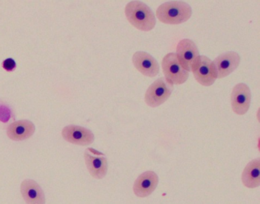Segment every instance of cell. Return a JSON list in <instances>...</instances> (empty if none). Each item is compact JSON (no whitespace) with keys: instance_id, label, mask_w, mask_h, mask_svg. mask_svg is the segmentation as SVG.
Listing matches in <instances>:
<instances>
[{"instance_id":"obj_1","label":"cell","mask_w":260,"mask_h":204,"mask_svg":"<svg viewBox=\"0 0 260 204\" xmlns=\"http://www.w3.org/2000/svg\"><path fill=\"white\" fill-rule=\"evenodd\" d=\"M126 19L137 30L150 32L156 23V16L153 10L141 1H131L124 9Z\"/></svg>"},{"instance_id":"obj_2","label":"cell","mask_w":260,"mask_h":204,"mask_svg":"<svg viewBox=\"0 0 260 204\" xmlns=\"http://www.w3.org/2000/svg\"><path fill=\"white\" fill-rule=\"evenodd\" d=\"M192 15L189 4L183 1H170L161 4L156 12L159 22L167 25H179L187 22Z\"/></svg>"},{"instance_id":"obj_3","label":"cell","mask_w":260,"mask_h":204,"mask_svg":"<svg viewBox=\"0 0 260 204\" xmlns=\"http://www.w3.org/2000/svg\"><path fill=\"white\" fill-rule=\"evenodd\" d=\"M174 86L164 77L155 80L146 91L144 101L150 107L156 108L164 104L171 96Z\"/></svg>"},{"instance_id":"obj_4","label":"cell","mask_w":260,"mask_h":204,"mask_svg":"<svg viewBox=\"0 0 260 204\" xmlns=\"http://www.w3.org/2000/svg\"><path fill=\"white\" fill-rule=\"evenodd\" d=\"M191 71L196 81L204 86H211L217 79L214 63L206 56L199 55L194 60Z\"/></svg>"},{"instance_id":"obj_5","label":"cell","mask_w":260,"mask_h":204,"mask_svg":"<svg viewBox=\"0 0 260 204\" xmlns=\"http://www.w3.org/2000/svg\"><path fill=\"white\" fill-rule=\"evenodd\" d=\"M162 69L166 80L173 85L182 84L189 77V72L181 66L175 53H169L164 56Z\"/></svg>"},{"instance_id":"obj_6","label":"cell","mask_w":260,"mask_h":204,"mask_svg":"<svg viewBox=\"0 0 260 204\" xmlns=\"http://www.w3.org/2000/svg\"><path fill=\"white\" fill-rule=\"evenodd\" d=\"M84 159L88 171L92 178L101 180L106 176L109 166L105 154L92 148H88L85 150Z\"/></svg>"},{"instance_id":"obj_7","label":"cell","mask_w":260,"mask_h":204,"mask_svg":"<svg viewBox=\"0 0 260 204\" xmlns=\"http://www.w3.org/2000/svg\"><path fill=\"white\" fill-rule=\"evenodd\" d=\"M251 103V91L246 83H237L232 90L231 104L234 113L243 115L249 111Z\"/></svg>"},{"instance_id":"obj_8","label":"cell","mask_w":260,"mask_h":204,"mask_svg":"<svg viewBox=\"0 0 260 204\" xmlns=\"http://www.w3.org/2000/svg\"><path fill=\"white\" fill-rule=\"evenodd\" d=\"M62 137L65 141L77 145L87 146L93 143L95 135L92 131L83 126L69 125L62 130Z\"/></svg>"},{"instance_id":"obj_9","label":"cell","mask_w":260,"mask_h":204,"mask_svg":"<svg viewBox=\"0 0 260 204\" xmlns=\"http://www.w3.org/2000/svg\"><path fill=\"white\" fill-rule=\"evenodd\" d=\"M176 57L181 66L190 72L194 60L199 56L197 45L191 39L181 40L176 46Z\"/></svg>"},{"instance_id":"obj_10","label":"cell","mask_w":260,"mask_h":204,"mask_svg":"<svg viewBox=\"0 0 260 204\" xmlns=\"http://www.w3.org/2000/svg\"><path fill=\"white\" fill-rule=\"evenodd\" d=\"M240 56L235 51H228L214 59V63L217 78H224L232 74L240 63Z\"/></svg>"},{"instance_id":"obj_11","label":"cell","mask_w":260,"mask_h":204,"mask_svg":"<svg viewBox=\"0 0 260 204\" xmlns=\"http://www.w3.org/2000/svg\"><path fill=\"white\" fill-rule=\"evenodd\" d=\"M159 184V177L152 170L139 175L133 185L134 193L138 197L144 198L151 195Z\"/></svg>"},{"instance_id":"obj_12","label":"cell","mask_w":260,"mask_h":204,"mask_svg":"<svg viewBox=\"0 0 260 204\" xmlns=\"http://www.w3.org/2000/svg\"><path fill=\"white\" fill-rule=\"evenodd\" d=\"M135 68L146 77H154L159 73V65L157 61L148 53L137 51L132 57Z\"/></svg>"},{"instance_id":"obj_13","label":"cell","mask_w":260,"mask_h":204,"mask_svg":"<svg viewBox=\"0 0 260 204\" xmlns=\"http://www.w3.org/2000/svg\"><path fill=\"white\" fill-rule=\"evenodd\" d=\"M36 126L29 120H22L15 121L9 125L7 134L10 139L15 141L28 139L34 135Z\"/></svg>"},{"instance_id":"obj_14","label":"cell","mask_w":260,"mask_h":204,"mask_svg":"<svg viewBox=\"0 0 260 204\" xmlns=\"http://www.w3.org/2000/svg\"><path fill=\"white\" fill-rule=\"evenodd\" d=\"M20 190L27 204H45V193L34 180H24L21 184Z\"/></svg>"},{"instance_id":"obj_15","label":"cell","mask_w":260,"mask_h":204,"mask_svg":"<svg viewBox=\"0 0 260 204\" xmlns=\"http://www.w3.org/2000/svg\"><path fill=\"white\" fill-rule=\"evenodd\" d=\"M241 181L245 187L249 189L256 188L260 185L259 158L249 161L242 172Z\"/></svg>"},{"instance_id":"obj_16","label":"cell","mask_w":260,"mask_h":204,"mask_svg":"<svg viewBox=\"0 0 260 204\" xmlns=\"http://www.w3.org/2000/svg\"><path fill=\"white\" fill-rule=\"evenodd\" d=\"M13 118V110L7 104L0 103V122L7 123Z\"/></svg>"},{"instance_id":"obj_17","label":"cell","mask_w":260,"mask_h":204,"mask_svg":"<svg viewBox=\"0 0 260 204\" xmlns=\"http://www.w3.org/2000/svg\"><path fill=\"white\" fill-rule=\"evenodd\" d=\"M16 62L14 59H7L3 62V68L8 72H13L16 69Z\"/></svg>"}]
</instances>
